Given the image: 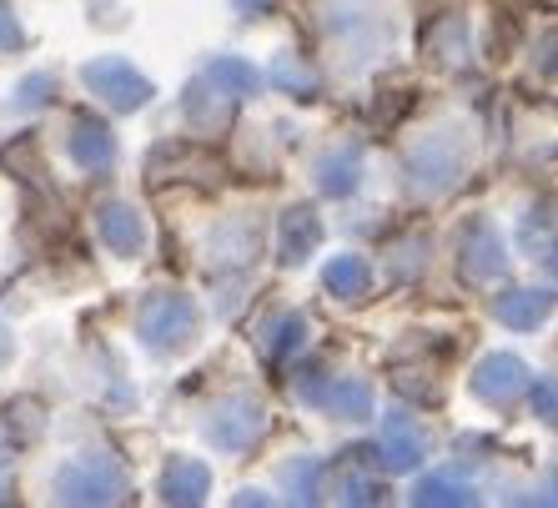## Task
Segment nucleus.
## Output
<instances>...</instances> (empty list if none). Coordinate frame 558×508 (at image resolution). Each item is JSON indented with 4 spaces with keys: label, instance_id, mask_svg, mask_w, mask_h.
Segmentation results:
<instances>
[{
    "label": "nucleus",
    "instance_id": "1a4fd4ad",
    "mask_svg": "<svg viewBox=\"0 0 558 508\" xmlns=\"http://www.w3.org/2000/svg\"><path fill=\"white\" fill-rule=\"evenodd\" d=\"M317 237H323V222L312 217V207L287 211V222H282V257L287 262H302L312 247H317Z\"/></svg>",
    "mask_w": 558,
    "mask_h": 508
},
{
    "label": "nucleus",
    "instance_id": "423d86ee",
    "mask_svg": "<svg viewBox=\"0 0 558 508\" xmlns=\"http://www.w3.org/2000/svg\"><path fill=\"white\" fill-rule=\"evenodd\" d=\"M548 313H554V292H538V287H513V292L494 298V317L513 332H533Z\"/></svg>",
    "mask_w": 558,
    "mask_h": 508
},
{
    "label": "nucleus",
    "instance_id": "ddd939ff",
    "mask_svg": "<svg viewBox=\"0 0 558 508\" xmlns=\"http://www.w3.org/2000/svg\"><path fill=\"white\" fill-rule=\"evenodd\" d=\"M348 504H377L383 498V483H373V479H348Z\"/></svg>",
    "mask_w": 558,
    "mask_h": 508
},
{
    "label": "nucleus",
    "instance_id": "f257e3e1",
    "mask_svg": "<svg viewBox=\"0 0 558 508\" xmlns=\"http://www.w3.org/2000/svg\"><path fill=\"white\" fill-rule=\"evenodd\" d=\"M463 146L453 142V131H433L423 142H413L408 152V177H413L423 192H442V186H453L463 177Z\"/></svg>",
    "mask_w": 558,
    "mask_h": 508
},
{
    "label": "nucleus",
    "instance_id": "f8f14e48",
    "mask_svg": "<svg viewBox=\"0 0 558 508\" xmlns=\"http://www.w3.org/2000/svg\"><path fill=\"white\" fill-rule=\"evenodd\" d=\"M533 65H538L544 76H558V31H548V36L533 46Z\"/></svg>",
    "mask_w": 558,
    "mask_h": 508
},
{
    "label": "nucleus",
    "instance_id": "9b49d317",
    "mask_svg": "<svg viewBox=\"0 0 558 508\" xmlns=\"http://www.w3.org/2000/svg\"><path fill=\"white\" fill-rule=\"evenodd\" d=\"M529 403L533 413L544 418V423H558V378H529Z\"/></svg>",
    "mask_w": 558,
    "mask_h": 508
},
{
    "label": "nucleus",
    "instance_id": "0eeeda50",
    "mask_svg": "<svg viewBox=\"0 0 558 508\" xmlns=\"http://www.w3.org/2000/svg\"><path fill=\"white\" fill-rule=\"evenodd\" d=\"M317 182H323V192H332V196L357 192V182H363V152H357V146H338V152H327Z\"/></svg>",
    "mask_w": 558,
    "mask_h": 508
},
{
    "label": "nucleus",
    "instance_id": "f03ea898",
    "mask_svg": "<svg viewBox=\"0 0 558 508\" xmlns=\"http://www.w3.org/2000/svg\"><path fill=\"white\" fill-rule=\"evenodd\" d=\"M458 267H463L468 282H494V277H504L508 257H504V242H498L494 222L473 217V222L463 227V237H458Z\"/></svg>",
    "mask_w": 558,
    "mask_h": 508
},
{
    "label": "nucleus",
    "instance_id": "39448f33",
    "mask_svg": "<svg viewBox=\"0 0 558 508\" xmlns=\"http://www.w3.org/2000/svg\"><path fill=\"white\" fill-rule=\"evenodd\" d=\"M377 453H383V463H388L392 473H408L428 458V433L413 423V413L392 408L388 423H383V448H377Z\"/></svg>",
    "mask_w": 558,
    "mask_h": 508
},
{
    "label": "nucleus",
    "instance_id": "20e7f679",
    "mask_svg": "<svg viewBox=\"0 0 558 508\" xmlns=\"http://www.w3.org/2000/svg\"><path fill=\"white\" fill-rule=\"evenodd\" d=\"M302 392H307L317 408H327V413H338V418H352V423L373 418V383H363V378H332V373H323V383H302Z\"/></svg>",
    "mask_w": 558,
    "mask_h": 508
},
{
    "label": "nucleus",
    "instance_id": "7ed1b4c3",
    "mask_svg": "<svg viewBox=\"0 0 558 508\" xmlns=\"http://www.w3.org/2000/svg\"><path fill=\"white\" fill-rule=\"evenodd\" d=\"M523 388H529V367H523V358H513V352H488L478 363V373H473V392L494 408L519 403Z\"/></svg>",
    "mask_w": 558,
    "mask_h": 508
},
{
    "label": "nucleus",
    "instance_id": "6e6552de",
    "mask_svg": "<svg viewBox=\"0 0 558 508\" xmlns=\"http://www.w3.org/2000/svg\"><path fill=\"white\" fill-rule=\"evenodd\" d=\"M323 282H327V292H338V298H363L367 287H373V262L357 257V252H342V257L327 262Z\"/></svg>",
    "mask_w": 558,
    "mask_h": 508
},
{
    "label": "nucleus",
    "instance_id": "9d476101",
    "mask_svg": "<svg viewBox=\"0 0 558 508\" xmlns=\"http://www.w3.org/2000/svg\"><path fill=\"white\" fill-rule=\"evenodd\" d=\"M413 504H473V488H468V479L438 473V479H423V483H417Z\"/></svg>",
    "mask_w": 558,
    "mask_h": 508
}]
</instances>
